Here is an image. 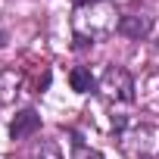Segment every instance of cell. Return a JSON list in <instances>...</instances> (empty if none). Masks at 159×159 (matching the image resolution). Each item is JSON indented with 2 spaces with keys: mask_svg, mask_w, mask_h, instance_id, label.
Segmentation results:
<instances>
[{
  "mask_svg": "<svg viewBox=\"0 0 159 159\" xmlns=\"http://www.w3.org/2000/svg\"><path fill=\"white\" fill-rule=\"evenodd\" d=\"M150 28H153L150 16H122L119 19V31L128 38H143V34H150Z\"/></svg>",
  "mask_w": 159,
  "mask_h": 159,
  "instance_id": "obj_3",
  "label": "cell"
},
{
  "mask_svg": "<svg viewBox=\"0 0 159 159\" xmlns=\"http://www.w3.org/2000/svg\"><path fill=\"white\" fill-rule=\"evenodd\" d=\"M75 3H100V0H75Z\"/></svg>",
  "mask_w": 159,
  "mask_h": 159,
  "instance_id": "obj_6",
  "label": "cell"
},
{
  "mask_svg": "<svg viewBox=\"0 0 159 159\" xmlns=\"http://www.w3.org/2000/svg\"><path fill=\"white\" fill-rule=\"evenodd\" d=\"M38 128H41V116H38L34 109H22V112L13 119V125H10V137H13V140H22V137H31Z\"/></svg>",
  "mask_w": 159,
  "mask_h": 159,
  "instance_id": "obj_2",
  "label": "cell"
},
{
  "mask_svg": "<svg viewBox=\"0 0 159 159\" xmlns=\"http://www.w3.org/2000/svg\"><path fill=\"white\" fill-rule=\"evenodd\" d=\"M75 159H103L97 150H88V147H81V143H75Z\"/></svg>",
  "mask_w": 159,
  "mask_h": 159,
  "instance_id": "obj_5",
  "label": "cell"
},
{
  "mask_svg": "<svg viewBox=\"0 0 159 159\" xmlns=\"http://www.w3.org/2000/svg\"><path fill=\"white\" fill-rule=\"evenodd\" d=\"M103 91L109 97H119V100H134V81H131V75L125 69H106Z\"/></svg>",
  "mask_w": 159,
  "mask_h": 159,
  "instance_id": "obj_1",
  "label": "cell"
},
{
  "mask_svg": "<svg viewBox=\"0 0 159 159\" xmlns=\"http://www.w3.org/2000/svg\"><path fill=\"white\" fill-rule=\"evenodd\" d=\"M69 84H72V91H78V94H88V91L94 88V78H91V72H88L84 66H78V69L69 72Z\"/></svg>",
  "mask_w": 159,
  "mask_h": 159,
  "instance_id": "obj_4",
  "label": "cell"
}]
</instances>
